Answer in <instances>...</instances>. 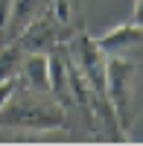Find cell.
I'll return each instance as SVG.
<instances>
[{
  "instance_id": "10",
  "label": "cell",
  "mask_w": 143,
  "mask_h": 146,
  "mask_svg": "<svg viewBox=\"0 0 143 146\" xmlns=\"http://www.w3.org/2000/svg\"><path fill=\"white\" fill-rule=\"evenodd\" d=\"M47 15H50V21L58 29H67L70 27V15H73V3H70V0H53V3L47 6Z\"/></svg>"
},
{
  "instance_id": "3",
  "label": "cell",
  "mask_w": 143,
  "mask_h": 146,
  "mask_svg": "<svg viewBox=\"0 0 143 146\" xmlns=\"http://www.w3.org/2000/svg\"><path fill=\"white\" fill-rule=\"evenodd\" d=\"M70 56H73V64L79 67L82 79L88 82V91L105 94V64H108V56L97 44V38H91L88 32H76L70 38Z\"/></svg>"
},
{
  "instance_id": "13",
  "label": "cell",
  "mask_w": 143,
  "mask_h": 146,
  "mask_svg": "<svg viewBox=\"0 0 143 146\" xmlns=\"http://www.w3.org/2000/svg\"><path fill=\"white\" fill-rule=\"evenodd\" d=\"M132 21L143 27V0H134V6H132Z\"/></svg>"
},
{
  "instance_id": "12",
  "label": "cell",
  "mask_w": 143,
  "mask_h": 146,
  "mask_svg": "<svg viewBox=\"0 0 143 146\" xmlns=\"http://www.w3.org/2000/svg\"><path fill=\"white\" fill-rule=\"evenodd\" d=\"M9 12H12V0H0V32L6 29V21H9Z\"/></svg>"
},
{
  "instance_id": "5",
  "label": "cell",
  "mask_w": 143,
  "mask_h": 146,
  "mask_svg": "<svg viewBox=\"0 0 143 146\" xmlns=\"http://www.w3.org/2000/svg\"><path fill=\"white\" fill-rule=\"evenodd\" d=\"M97 44L105 50V56H123V53L132 50V47L143 44V27L134 23V21H126L120 27L108 29L102 38H97Z\"/></svg>"
},
{
  "instance_id": "11",
  "label": "cell",
  "mask_w": 143,
  "mask_h": 146,
  "mask_svg": "<svg viewBox=\"0 0 143 146\" xmlns=\"http://www.w3.org/2000/svg\"><path fill=\"white\" fill-rule=\"evenodd\" d=\"M18 94V76H12V79H3L0 82V108L9 105V100Z\"/></svg>"
},
{
  "instance_id": "1",
  "label": "cell",
  "mask_w": 143,
  "mask_h": 146,
  "mask_svg": "<svg viewBox=\"0 0 143 146\" xmlns=\"http://www.w3.org/2000/svg\"><path fill=\"white\" fill-rule=\"evenodd\" d=\"M64 105L62 102H47V100H32L12 96L9 105L0 108V126L6 129H62L64 126Z\"/></svg>"
},
{
  "instance_id": "8",
  "label": "cell",
  "mask_w": 143,
  "mask_h": 146,
  "mask_svg": "<svg viewBox=\"0 0 143 146\" xmlns=\"http://www.w3.org/2000/svg\"><path fill=\"white\" fill-rule=\"evenodd\" d=\"M50 94L56 96V102H62L64 108L76 102V94L70 88L67 58H62V53H53V50H50Z\"/></svg>"
},
{
  "instance_id": "4",
  "label": "cell",
  "mask_w": 143,
  "mask_h": 146,
  "mask_svg": "<svg viewBox=\"0 0 143 146\" xmlns=\"http://www.w3.org/2000/svg\"><path fill=\"white\" fill-rule=\"evenodd\" d=\"M15 41L21 44L23 53H50L53 47L62 41V29H58L56 23L50 21V15H47V9H44L41 15H38V18H35L29 27L15 38Z\"/></svg>"
},
{
  "instance_id": "7",
  "label": "cell",
  "mask_w": 143,
  "mask_h": 146,
  "mask_svg": "<svg viewBox=\"0 0 143 146\" xmlns=\"http://www.w3.org/2000/svg\"><path fill=\"white\" fill-rule=\"evenodd\" d=\"M44 9H47V0H12V12H9V21H6V29H3L6 41H15Z\"/></svg>"
},
{
  "instance_id": "9",
  "label": "cell",
  "mask_w": 143,
  "mask_h": 146,
  "mask_svg": "<svg viewBox=\"0 0 143 146\" xmlns=\"http://www.w3.org/2000/svg\"><path fill=\"white\" fill-rule=\"evenodd\" d=\"M21 58H23V50H21L18 41H6L3 47H0V82L18 76V70H21Z\"/></svg>"
},
{
  "instance_id": "6",
  "label": "cell",
  "mask_w": 143,
  "mask_h": 146,
  "mask_svg": "<svg viewBox=\"0 0 143 146\" xmlns=\"http://www.w3.org/2000/svg\"><path fill=\"white\" fill-rule=\"evenodd\" d=\"M18 76L29 91L50 94V53H29L26 58H21Z\"/></svg>"
},
{
  "instance_id": "2",
  "label": "cell",
  "mask_w": 143,
  "mask_h": 146,
  "mask_svg": "<svg viewBox=\"0 0 143 146\" xmlns=\"http://www.w3.org/2000/svg\"><path fill=\"white\" fill-rule=\"evenodd\" d=\"M134 79H137V64L126 56H108L105 64V96L114 108L120 126L128 129L134 117Z\"/></svg>"
}]
</instances>
